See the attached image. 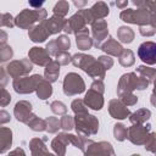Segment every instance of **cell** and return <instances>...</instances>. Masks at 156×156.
I'll use <instances>...</instances> for the list:
<instances>
[{
	"instance_id": "cell-1",
	"label": "cell",
	"mask_w": 156,
	"mask_h": 156,
	"mask_svg": "<svg viewBox=\"0 0 156 156\" xmlns=\"http://www.w3.org/2000/svg\"><path fill=\"white\" fill-rule=\"evenodd\" d=\"M149 84V80L143 78V77H138L135 72H130L127 74H123L118 82V88H117V94L118 96L124 94V93H132L134 89H145Z\"/></svg>"
},
{
	"instance_id": "cell-2",
	"label": "cell",
	"mask_w": 156,
	"mask_h": 156,
	"mask_svg": "<svg viewBox=\"0 0 156 156\" xmlns=\"http://www.w3.org/2000/svg\"><path fill=\"white\" fill-rule=\"evenodd\" d=\"M74 123L77 133L82 136H89L91 134L98 133L99 130V121L95 116H91L89 113L76 115Z\"/></svg>"
},
{
	"instance_id": "cell-3",
	"label": "cell",
	"mask_w": 156,
	"mask_h": 156,
	"mask_svg": "<svg viewBox=\"0 0 156 156\" xmlns=\"http://www.w3.org/2000/svg\"><path fill=\"white\" fill-rule=\"evenodd\" d=\"M46 10L45 9H39V10H23L21 13L17 15L15 18V24L18 26L20 28L27 29L30 28L35 22H41L43 20L46 18Z\"/></svg>"
},
{
	"instance_id": "cell-4",
	"label": "cell",
	"mask_w": 156,
	"mask_h": 156,
	"mask_svg": "<svg viewBox=\"0 0 156 156\" xmlns=\"http://www.w3.org/2000/svg\"><path fill=\"white\" fill-rule=\"evenodd\" d=\"M121 18L124 22L129 23H138V24H146L149 22V17L154 18V12L147 11L145 9H139V10H123L121 12Z\"/></svg>"
},
{
	"instance_id": "cell-5",
	"label": "cell",
	"mask_w": 156,
	"mask_h": 156,
	"mask_svg": "<svg viewBox=\"0 0 156 156\" xmlns=\"http://www.w3.org/2000/svg\"><path fill=\"white\" fill-rule=\"evenodd\" d=\"M84 89H85V84L79 74L73 72L66 74L63 79V93L66 95L72 96L76 94H80L84 91Z\"/></svg>"
},
{
	"instance_id": "cell-6",
	"label": "cell",
	"mask_w": 156,
	"mask_h": 156,
	"mask_svg": "<svg viewBox=\"0 0 156 156\" xmlns=\"http://www.w3.org/2000/svg\"><path fill=\"white\" fill-rule=\"evenodd\" d=\"M41 79H43V77L39 74H34L32 77L23 76V77L16 78L13 80V88L20 94H28L37 89V87Z\"/></svg>"
},
{
	"instance_id": "cell-7",
	"label": "cell",
	"mask_w": 156,
	"mask_h": 156,
	"mask_svg": "<svg viewBox=\"0 0 156 156\" xmlns=\"http://www.w3.org/2000/svg\"><path fill=\"white\" fill-rule=\"evenodd\" d=\"M32 68H33L32 61L29 58H22V60L12 61L11 63H9L6 67V71L13 79H16V78L27 76L32 71Z\"/></svg>"
},
{
	"instance_id": "cell-8",
	"label": "cell",
	"mask_w": 156,
	"mask_h": 156,
	"mask_svg": "<svg viewBox=\"0 0 156 156\" xmlns=\"http://www.w3.org/2000/svg\"><path fill=\"white\" fill-rule=\"evenodd\" d=\"M149 127H144L141 124H134L129 129H127V138L133 143V144H136V145H141V144H145L146 141V138L149 136Z\"/></svg>"
},
{
	"instance_id": "cell-9",
	"label": "cell",
	"mask_w": 156,
	"mask_h": 156,
	"mask_svg": "<svg viewBox=\"0 0 156 156\" xmlns=\"http://www.w3.org/2000/svg\"><path fill=\"white\" fill-rule=\"evenodd\" d=\"M91 29H93V39H94V45L96 48H100L101 46V43L102 40L107 37V23L105 20L102 18H99V20H95L93 23H91Z\"/></svg>"
},
{
	"instance_id": "cell-10",
	"label": "cell",
	"mask_w": 156,
	"mask_h": 156,
	"mask_svg": "<svg viewBox=\"0 0 156 156\" xmlns=\"http://www.w3.org/2000/svg\"><path fill=\"white\" fill-rule=\"evenodd\" d=\"M138 55L144 62L154 65L156 62V44L152 41L143 43L138 49Z\"/></svg>"
},
{
	"instance_id": "cell-11",
	"label": "cell",
	"mask_w": 156,
	"mask_h": 156,
	"mask_svg": "<svg viewBox=\"0 0 156 156\" xmlns=\"http://www.w3.org/2000/svg\"><path fill=\"white\" fill-rule=\"evenodd\" d=\"M85 146H88V149H85L83 152L84 154H88V155H100V154H104V155H106V154L113 155V150L111 147V144L110 143H106V141L94 143V141L88 140Z\"/></svg>"
},
{
	"instance_id": "cell-12",
	"label": "cell",
	"mask_w": 156,
	"mask_h": 156,
	"mask_svg": "<svg viewBox=\"0 0 156 156\" xmlns=\"http://www.w3.org/2000/svg\"><path fill=\"white\" fill-rule=\"evenodd\" d=\"M108 112L116 119H124V118H127L130 115V111L127 108V106L122 101H119L117 99L110 101Z\"/></svg>"
},
{
	"instance_id": "cell-13",
	"label": "cell",
	"mask_w": 156,
	"mask_h": 156,
	"mask_svg": "<svg viewBox=\"0 0 156 156\" xmlns=\"http://www.w3.org/2000/svg\"><path fill=\"white\" fill-rule=\"evenodd\" d=\"M13 113H15V117L20 122L27 123L29 121V118L33 116V113H32V105L28 101L22 100V101H20V102L16 104L15 110H13Z\"/></svg>"
},
{
	"instance_id": "cell-14",
	"label": "cell",
	"mask_w": 156,
	"mask_h": 156,
	"mask_svg": "<svg viewBox=\"0 0 156 156\" xmlns=\"http://www.w3.org/2000/svg\"><path fill=\"white\" fill-rule=\"evenodd\" d=\"M28 56L33 63H37L39 66H45L49 61H51L50 54L48 52L46 49H43V48H37V46L32 48L28 52Z\"/></svg>"
},
{
	"instance_id": "cell-15",
	"label": "cell",
	"mask_w": 156,
	"mask_h": 156,
	"mask_svg": "<svg viewBox=\"0 0 156 156\" xmlns=\"http://www.w3.org/2000/svg\"><path fill=\"white\" fill-rule=\"evenodd\" d=\"M84 104L93 108V110H101V107L104 106V99H102V94L94 90V89H89L88 93L85 94V98H84Z\"/></svg>"
},
{
	"instance_id": "cell-16",
	"label": "cell",
	"mask_w": 156,
	"mask_h": 156,
	"mask_svg": "<svg viewBox=\"0 0 156 156\" xmlns=\"http://www.w3.org/2000/svg\"><path fill=\"white\" fill-rule=\"evenodd\" d=\"M28 35H29L30 40L34 41V43H41V41H44L50 35L49 32H48V29H46V27H45V24H44V20L39 24H37L34 27H30Z\"/></svg>"
},
{
	"instance_id": "cell-17",
	"label": "cell",
	"mask_w": 156,
	"mask_h": 156,
	"mask_svg": "<svg viewBox=\"0 0 156 156\" xmlns=\"http://www.w3.org/2000/svg\"><path fill=\"white\" fill-rule=\"evenodd\" d=\"M44 24L49 32V34H55L58 33L60 30L63 29V24H65V20L63 17H58V16H52L50 18H45L44 20Z\"/></svg>"
},
{
	"instance_id": "cell-18",
	"label": "cell",
	"mask_w": 156,
	"mask_h": 156,
	"mask_svg": "<svg viewBox=\"0 0 156 156\" xmlns=\"http://www.w3.org/2000/svg\"><path fill=\"white\" fill-rule=\"evenodd\" d=\"M76 35H77V39H76V40H77V46H78V49H80V50H88V49L91 48V45H93V39L89 38V30H88L87 27H84L83 29L78 30V32L76 33Z\"/></svg>"
},
{
	"instance_id": "cell-19",
	"label": "cell",
	"mask_w": 156,
	"mask_h": 156,
	"mask_svg": "<svg viewBox=\"0 0 156 156\" xmlns=\"http://www.w3.org/2000/svg\"><path fill=\"white\" fill-rule=\"evenodd\" d=\"M69 144V139H68V134L66 133H61L58 134L51 143V146L54 149V151L58 155H65L66 152V146Z\"/></svg>"
},
{
	"instance_id": "cell-20",
	"label": "cell",
	"mask_w": 156,
	"mask_h": 156,
	"mask_svg": "<svg viewBox=\"0 0 156 156\" xmlns=\"http://www.w3.org/2000/svg\"><path fill=\"white\" fill-rule=\"evenodd\" d=\"M100 48H101L106 54L112 55V56H119V54H121L122 50H123L122 45H121L116 39H113V38H108L107 41H105L104 44H101Z\"/></svg>"
},
{
	"instance_id": "cell-21",
	"label": "cell",
	"mask_w": 156,
	"mask_h": 156,
	"mask_svg": "<svg viewBox=\"0 0 156 156\" xmlns=\"http://www.w3.org/2000/svg\"><path fill=\"white\" fill-rule=\"evenodd\" d=\"M91 78H94V79H104L105 78V68H104V66L99 62V61H96V60H94L85 69H84Z\"/></svg>"
},
{
	"instance_id": "cell-22",
	"label": "cell",
	"mask_w": 156,
	"mask_h": 156,
	"mask_svg": "<svg viewBox=\"0 0 156 156\" xmlns=\"http://www.w3.org/2000/svg\"><path fill=\"white\" fill-rule=\"evenodd\" d=\"M58 73H60V63L57 61H49L46 65H45V79L49 80L50 83L55 82L58 77Z\"/></svg>"
},
{
	"instance_id": "cell-23",
	"label": "cell",
	"mask_w": 156,
	"mask_h": 156,
	"mask_svg": "<svg viewBox=\"0 0 156 156\" xmlns=\"http://www.w3.org/2000/svg\"><path fill=\"white\" fill-rule=\"evenodd\" d=\"M12 144V132L10 128L0 127V152H5Z\"/></svg>"
},
{
	"instance_id": "cell-24",
	"label": "cell",
	"mask_w": 156,
	"mask_h": 156,
	"mask_svg": "<svg viewBox=\"0 0 156 156\" xmlns=\"http://www.w3.org/2000/svg\"><path fill=\"white\" fill-rule=\"evenodd\" d=\"M94 60H95V58H94L93 56H90V55H84V54H76V55L72 56V58H71L72 63H73L76 67L82 68L83 71H84Z\"/></svg>"
},
{
	"instance_id": "cell-25",
	"label": "cell",
	"mask_w": 156,
	"mask_h": 156,
	"mask_svg": "<svg viewBox=\"0 0 156 156\" xmlns=\"http://www.w3.org/2000/svg\"><path fill=\"white\" fill-rule=\"evenodd\" d=\"M35 91H37V95L39 96V99H41V100L48 99V98L52 94V88H51L50 82L46 80L45 78H43V79L40 80V83L38 84Z\"/></svg>"
},
{
	"instance_id": "cell-26",
	"label": "cell",
	"mask_w": 156,
	"mask_h": 156,
	"mask_svg": "<svg viewBox=\"0 0 156 156\" xmlns=\"http://www.w3.org/2000/svg\"><path fill=\"white\" fill-rule=\"evenodd\" d=\"M90 12L94 17V20H99V18H104L108 15V6L104 2V1H98L91 9Z\"/></svg>"
},
{
	"instance_id": "cell-27",
	"label": "cell",
	"mask_w": 156,
	"mask_h": 156,
	"mask_svg": "<svg viewBox=\"0 0 156 156\" xmlns=\"http://www.w3.org/2000/svg\"><path fill=\"white\" fill-rule=\"evenodd\" d=\"M150 115H151V112L149 110H146V108L138 110L136 112H134L130 116V122L133 124H143L144 122H146L150 118Z\"/></svg>"
},
{
	"instance_id": "cell-28",
	"label": "cell",
	"mask_w": 156,
	"mask_h": 156,
	"mask_svg": "<svg viewBox=\"0 0 156 156\" xmlns=\"http://www.w3.org/2000/svg\"><path fill=\"white\" fill-rule=\"evenodd\" d=\"M117 37H118V39H119L122 43L129 44V43H132L133 39H134V32H133L129 27L123 26V27H119V29L117 30Z\"/></svg>"
},
{
	"instance_id": "cell-29",
	"label": "cell",
	"mask_w": 156,
	"mask_h": 156,
	"mask_svg": "<svg viewBox=\"0 0 156 156\" xmlns=\"http://www.w3.org/2000/svg\"><path fill=\"white\" fill-rule=\"evenodd\" d=\"M29 146H30V150H32V154L33 155H38V154L40 155V154H48L49 152L48 149L45 147L44 141L41 139H38V138L30 140Z\"/></svg>"
},
{
	"instance_id": "cell-30",
	"label": "cell",
	"mask_w": 156,
	"mask_h": 156,
	"mask_svg": "<svg viewBox=\"0 0 156 156\" xmlns=\"http://www.w3.org/2000/svg\"><path fill=\"white\" fill-rule=\"evenodd\" d=\"M119 63L124 67H129L134 63V54L132 52V50H122V52L119 54Z\"/></svg>"
},
{
	"instance_id": "cell-31",
	"label": "cell",
	"mask_w": 156,
	"mask_h": 156,
	"mask_svg": "<svg viewBox=\"0 0 156 156\" xmlns=\"http://www.w3.org/2000/svg\"><path fill=\"white\" fill-rule=\"evenodd\" d=\"M27 124L30 127V129L35 130V132H41L45 129V121L44 119H40L39 117H37L35 115H33L29 121L27 122Z\"/></svg>"
},
{
	"instance_id": "cell-32",
	"label": "cell",
	"mask_w": 156,
	"mask_h": 156,
	"mask_svg": "<svg viewBox=\"0 0 156 156\" xmlns=\"http://www.w3.org/2000/svg\"><path fill=\"white\" fill-rule=\"evenodd\" d=\"M69 10V5H68V1L66 0H60L55 7H54V15L55 16H58V17H65L67 15Z\"/></svg>"
},
{
	"instance_id": "cell-33",
	"label": "cell",
	"mask_w": 156,
	"mask_h": 156,
	"mask_svg": "<svg viewBox=\"0 0 156 156\" xmlns=\"http://www.w3.org/2000/svg\"><path fill=\"white\" fill-rule=\"evenodd\" d=\"M135 73L140 74V77H143V78H145V79L147 78L149 83H151V82L154 80V77H155V69H154V68L145 67V66H139Z\"/></svg>"
},
{
	"instance_id": "cell-34",
	"label": "cell",
	"mask_w": 156,
	"mask_h": 156,
	"mask_svg": "<svg viewBox=\"0 0 156 156\" xmlns=\"http://www.w3.org/2000/svg\"><path fill=\"white\" fill-rule=\"evenodd\" d=\"M60 128V121L56 117H49L45 119V129L49 133H56Z\"/></svg>"
},
{
	"instance_id": "cell-35",
	"label": "cell",
	"mask_w": 156,
	"mask_h": 156,
	"mask_svg": "<svg viewBox=\"0 0 156 156\" xmlns=\"http://www.w3.org/2000/svg\"><path fill=\"white\" fill-rule=\"evenodd\" d=\"M71 107H72V110H73V112H74L76 115L88 113V107H87V105L84 104V101H83V100H79V99L73 100V102H72Z\"/></svg>"
},
{
	"instance_id": "cell-36",
	"label": "cell",
	"mask_w": 156,
	"mask_h": 156,
	"mask_svg": "<svg viewBox=\"0 0 156 156\" xmlns=\"http://www.w3.org/2000/svg\"><path fill=\"white\" fill-rule=\"evenodd\" d=\"M113 135L117 140L119 141H123L126 138H127V127L121 124V123H117L115 124V128H113Z\"/></svg>"
},
{
	"instance_id": "cell-37",
	"label": "cell",
	"mask_w": 156,
	"mask_h": 156,
	"mask_svg": "<svg viewBox=\"0 0 156 156\" xmlns=\"http://www.w3.org/2000/svg\"><path fill=\"white\" fill-rule=\"evenodd\" d=\"M54 40H55V44H56V48H57L58 52L63 51V50H67L71 45V41H69L67 35H60L58 38H56Z\"/></svg>"
},
{
	"instance_id": "cell-38",
	"label": "cell",
	"mask_w": 156,
	"mask_h": 156,
	"mask_svg": "<svg viewBox=\"0 0 156 156\" xmlns=\"http://www.w3.org/2000/svg\"><path fill=\"white\" fill-rule=\"evenodd\" d=\"M73 127H74V118L73 117L65 115L60 119V128H62L65 130H71Z\"/></svg>"
},
{
	"instance_id": "cell-39",
	"label": "cell",
	"mask_w": 156,
	"mask_h": 156,
	"mask_svg": "<svg viewBox=\"0 0 156 156\" xmlns=\"http://www.w3.org/2000/svg\"><path fill=\"white\" fill-rule=\"evenodd\" d=\"M12 55H13V51H12L11 46L5 45V44L0 46V62L10 60L12 57Z\"/></svg>"
},
{
	"instance_id": "cell-40",
	"label": "cell",
	"mask_w": 156,
	"mask_h": 156,
	"mask_svg": "<svg viewBox=\"0 0 156 156\" xmlns=\"http://www.w3.org/2000/svg\"><path fill=\"white\" fill-rule=\"evenodd\" d=\"M119 98H121V101H122L126 106L135 105L136 101H138V98H136L134 94H132V93H124V94L119 95Z\"/></svg>"
},
{
	"instance_id": "cell-41",
	"label": "cell",
	"mask_w": 156,
	"mask_h": 156,
	"mask_svg": "<svg viewBox=\"0 0 156 156\" xmlns=\"http://www.w3.org/2000/svg\"><path fill=\"white\" fill-rule=\"evenodd\" d=\"M10 101H11V95L2 87V84H0V106L5 107V106H7L10 104Z\"/></svg>"
},
{
	"instance_id": "cell-42",
	"label": "cell",
	"mask_w": 156,
	"mask_h": 156,
	"mask_svg": "<svg viewBox=\"0 0 156 156\" xmlns=\"http://www.w3.org/2000/svg\"><path fill=\"white\" fill-rule=\"evenodd\" d=\"M51 110H52V112L56 113V115H65L66 111H67V107H66V105H65L63 102L56 100V101L51 102Z\"/></svg>"
},
{
	"instance_id": "cell-43",
	"label": "cell",
	"mask_w": 156,
	"mask_h": 156,
	"mask_svg": "<svg viewBox=\"0 0 156 156\" xmlns=\"http://www.w3.org/2000/svg\"><path fill=\"white\" fill-rule=\"evenodd\" d=\"M71 55L66 51V50H63V51H60L57 55H56V61L60 63V65H67L68 62H71Z\"/></svg>"
},
{
	"instance_id": "cell-44",
	"label": "cell",
	"mask_w": 156,
	"mask_h": 156,
	"mask_svg": "<svg viewBox=\"0 0 156 156\" xmlns=\"http://www.w3.org/2000/svg\"><path fill=\"white\" fill-rule=\"evenodd\" d=\"M98 61L104 66V68H105V69H110V68L112 67V65H113L112 58H111V57H108V56H100Z\"/></svg>"
},
{
	"instance_id": "cell-45",
	"label": "cell",
	"mask_w": 156,
	"mask_h": 156,
	"mask_svg": "<svg viewBox=\"0 0 156 156\" xmlns=\"http://www.w3.org/2000/svg\"><path fill=\"white\" fill-rule=\"evenodd\" d=\"M2 23H4L5 27H10L11 28V27L15 26V20L10 13H4L2 15Z\"/></svg>"
},
{
	"instance_id": "cell-46",
	"label": "cell",
	"mask_w": 156,
	"mask_h": 156,
	"mask_svg": "<svg viewBox=\"0 0 156 156\" xmlns=\"http://www.w3.org/2000/svg\"><path fill=\"white\" fill-rule=\"evenodd\" d=\"M154 146H155V134H154V133H150V135L146 138L145 147H146V149H149L150 151H155Z\"/></svg>"
},
{
	"instance_id": "cell-47",
	"label": "cell",
	"mask_w": 156,
	"mask_h": 156,
	"mask_svg": "<svg viewBox=\"0 0 156 156\" xmlns=\"http://www.w3.org/2000/svg\"><path fill=\"white\" fill-rule=\"evenodd\" d=\"M10 119H11L10 115H9L5 110H0V126H2V124H5V123L10 122Z\"/></svg>"
},
{
	"instance_id": "cell-48",
	"label": "cell",
	"mask_w": 156,
	"mask_h": 156,
	"mask_svg": "<svg viewBox=\"0 0 156 156\" xmlns=\"http://www.w3.org/2000/svg\"><path fill=\"white\" fill-rule=\"evenodd\" d=\"M28 2H29V5H30L32 7L39 9V7H41V5L45 2V0H28Z\"/></svg>"
},
{
	"instance_id": "cell-49",
	"label": "cell",
	"mask_w": 156,
	"mask_h": 156,
	"mask_svg": "<svg viewBox=\"0 0 156 156\" xmlns=\"http://www.w3.org/2000/svg\"><path fill=\"white\" fill-rule=\"evenodd\" d=\"M7 83V76H6V72L2 67H0V84H6Z\"/></svg>"
},
{
	"instance_id": "cell-50",
	"label": "cell",
	"mask_w": 156,
	"mask_h": 156,
	"mask_svg": "<svg viewBox=\"0 0 156 156\" xmlns=\"http://www.w3.org/2000/svg\"><path fill=\"white\" fill-rule=\"evenodd\" d=\"M6 40H7V33L5 30L0 29V46L4 45L6 43Z\"/></svg>"
},
{
	"instance_id": "cell-51",
	"label": "cell",
	"mask_w": 156,
	"mask_h": 156,
	"mask_svg": "<svg viewBox=\"0 0 156 156\" xmlns=\"http://www.w3.org/2000/svg\"><path fill=\"white\" fill-rule=\"evenodd\" d=\"M127 2L128 0H116V6L119 9H124L127 6Z\"/></svg>"
},
{
	"instance_id": "cell-52",
	"label": "cell",
	"mask_w": 156,
	"mask_h": 156,
	"mask_svg": "<svg viewBox=\"0 0 156 156\" xmlns=\"http://www.w3.org/2000/svg\"><path fill=\"white\" fill-rule=\"evenodd\" d=\"M73 2L77 7H83L87 4V0H73Z\"/></svg>"
},
{
	"instance_id": "cell-53",
	"label": "cell",
	"mask_w": 156,
	"mask_h": 156,
	"mask_svg": "<svg viewBox=\"0 0 156 156\" xmlns=\"http://www.w3.org/2000/svg\"><path fill=\"white\" fill-rule=\"evenodd\" d=\"M133 2H134L135 5H138V6H141L143 2H144V0H133Z\"/></svg>"
},
{
	"instance_id": "cell-54",
	"label": "cell",
	"mask_w": 156,
	"mask_h": 156,
	"mask_svg": "<svg viewBox=\"0 0 156 156\" xmlns=\"http://www.w3.org/2000/svg\"><path fill=\"white\" fill-rule=\"evenodd\" d=\"M2 15L4 13H0V26H4V23H2Z\"/></svg>"
}]
</instances>
